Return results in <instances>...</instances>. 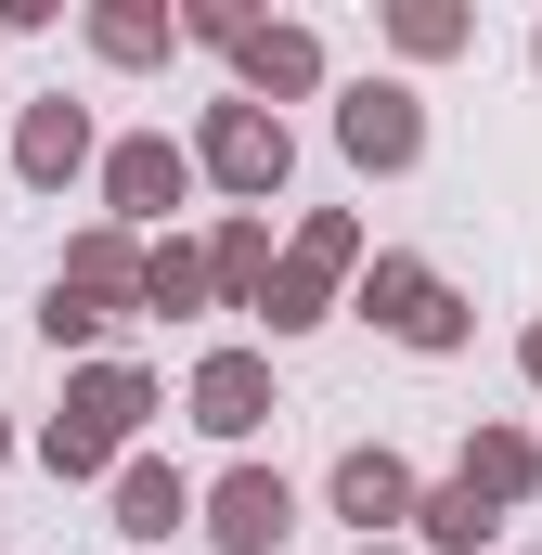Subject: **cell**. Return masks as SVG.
Returning a JSON list of instances; mask_svg holds the SVG:
<instances>
[{"instance_id":"1","label":"cell","mask_w":542,"mask_h":555,"mask_svg":"<svg viewBox=\"0 0 542 555\" xmlns=\"http://www.w3.org/2000/svg\"><path fill=\"white\" fill-rule=\"evenodd\" d=\"M349 142H362V155H401V142H413L401 91H362V104H349Z\"/></svg>"},{"instance_id":"2","label":"cell","mask_w":542,"mask_h":555,"mask_svg":"<svg viewBox=\"0 0 542 555\" xmlns=\"http://www.w3.org/2000/svg\"><path fill=\"white\" fill-rule=\"evenodd\" d=\"M271 517H284V491H271V478H246V491H233V517H220V530H233V543H259Z\"/></svg>"}]
</instances>
